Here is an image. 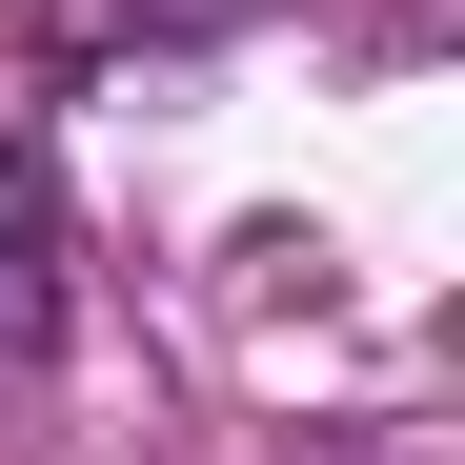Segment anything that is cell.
Returning <instances> with one entry per match:
<instances>
[{
    "mask_svg": "<svg viewBox=\"0 0 465 465\" xmlns=\"http://www.w3.org/2000/svg\"><path fill=\"white\" fill-rule=\"evenodd\" d=\"M41 364H61V183L0 122V384H41Z\"/></svg>",
    "mask_w": 465,
    "mask_h": 465,
    "instance_id": "cell-1",
    "label": "cell"
}]
</instances>
